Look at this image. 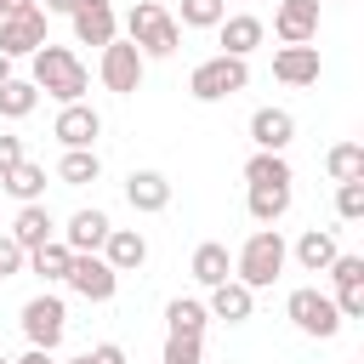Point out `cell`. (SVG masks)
<instances>
[{
    "mask_svg": "<svg viewBox=\"0 0 364 364\" xmlns=\"http://www.w3.org/2000/svg\"><path fill=\"white\" fill-rule=\"evenodd\" d=\"M28 63H34V74H28V80H34L46 97H57V102H85L91 74H85V63H80L68 46H51V40H46Z\"/></svg>",
    "mask_w": 364,
    "mask_h": 364,
    "instance_id": "cell-1",
    "label": "cell"
},
{
    "mask_svg": "<svg viewBox=\"0 0 364 364\" xmlns=\"http://www.w3.org/2000/svg\"><path fill=\"white\" fill-rule=\"evenodd\" d=\"M125 34H131V46H136L142 57H171V51L182 46V23H176L159 0H136V6L125 11Z\"/></svg>",
    "mask_w": 364,
    "mask_h": 364,
    "instance_id": "cell-2",
    "label": "cell"
},
{
    "mask_svg": "<svg viewBox=\"0 0 364 364\" xmlns=\"http://www.w3.org/2000/svg\"><path fill=\"white\" fill-rule=\"evenodd\" d=\"M284 262H290V245L279 239V228H256V233L245 239V250H239L233 273H239V284H250V290H267V284L284 273Z\"/></svg>",
    "mask_w": 364,
    "mask_h": 364,
    "instance_id": "cell-3",
    "label": "cell"
},
{
    "mask_svg": "<svg viewBox=\"0 0 364 364\" xmlns=\"http://www.w3.org/2000/svg\"><path fill=\"white\" fill-rule=\"evenodd\" d=\"M245 85H250V63H245V57H228V51L205 57V63L188 74V91H193L199 102H222V97H233V91H245Z\"/></svg>",
    "mask_w": 364,
    "mask_h": 364,
    "instance_id": "cell-4",
    "label": "cell"
},
{
    "mask_svg": "<svg viewBox=\"0 0 364 364\" xmlns=\"http://www.w3.org/2000/svg\"><path fill=\"white\" fill-rule=\"evenodd\" d=\"M284 313H290V324H296L301 336H318V341H330V336L341 330V313H336V296H324L318 284H301V290H290V301H284Z\"/></svg>",
    "mask_w": 364,
    "mask_h": 364,
    "instance_id": "cell-5",
    "label": "cell"
},
{
    "mask_svg": "<svg viewBox=\"0 0 364 364\" xmlns=\"http://www.w3.org/2000/svg\"><path fill=\"white\" fill-rule=\"evenodd\" d=\"M23 336H28V347H57L63 341V330H68V307H63V296H51V290H40V296H28L23 301Z\"/></svg>",
    "mask_w": 364,
    "mask_h": 364,
    "instance_id": "cell-6",
    "label": "cell"
},
{
    "mask_svg": "<svg viewBox=\"0 0 364 364\" xmlns=\"http://www.w3.org/2000/svg\"><path fill=\"white\" fill-rule=\"evenodd\" d=\"M63 284H68L74 296H85V301H114V290H119V273H114V267H108L97 250H74V262H68Z\"/></svg>",
    "mask_w": 364,
    "mask_h": 364,
    "instance_id": "cell-7",
    "label": "cell"
},
{
    "mask_svg": "<svg viewBox=\"0 0 364 364\" xmlns=\"http://www.w3.org/2000/svg\"><path fill=\"white\" fill-rule=\"evenodd\" d=\"M142 68H148V57H142L131 40H119V34H114V40L102 46V63H97V74H102V85H108V91L131 97V91L142 85Z\"/></svg>",
    "mask_w": 364,
    "mask_h": 364,
    "instance_id": "cell-8",
    "label": "cell"
},
{
    "mask_svg": "<svg viewBox=\"0 0 364 364\" xmlns=\"http://www.w3.org/2000/svg\"><path fill=\"white\" fill-rule=\"evenodd\" d=\"M46 46V11H17V17H0V51L17 63V57H34Z\"/></svg>",
    "mask_w": 364,
    "mask_h": 364,
    "instance_id": "cell-9",
    "label": "cell"
},
{
    "mask_svg": "<svg viewBox=\"0 0 364 364\" xmlns=\"http://www.w3.org/2000/svg\"><path fill=\"white\" fill-rule=\"evenodd\" d=\"M51 136H57L63 148H91V142L102 136V114H97L91 102H63V114H57Z\"/></svg>",
    "mask_w": 364,
    "mask_h": 364,
    "instance_id": "cell-10",
    "label": "cell"
},
{
    "mask_svg": "<svg viewBox=\"0 0 364 364\" xmlns=\"http://www.w3.org/2000/svg\"><path fill=\"white\" fill-rule=\"evenodd\" d=\"M68 23H74V40H80V46H108V40L119 34V17H114L108 0H80V6L68 11Z\"/></svg>",
    "mask_w": 364,
    "mask_h": 364,
    "instance_id": "cell-11",
    "label": "cell"
},
{
    "mask_svg": "<svg viewBox=\"0 0 364 364\" xmlns=\"http://www.w3.org/2000/svg\"><path fill=\"white\" fill-rule=\"evenodd\" d=\"M318 6H324V0H279L273 34H279L284 46H307V40L318 34Z\"/></svg>",
    "mask_w": 364,
    "mask_h": 364,
    "instance_id": "cell-12",
    "label": "cell"
},
{
    "mask_svg": "<svg viewBox=\"0 0 364 364\" xmlns=\"http://www.w3.org/2000/svg\"><path fill=\"white\" fill-rule=\"evenodd\" d=\"M324 63H318V46H279L273 51V80L279 85H318Z\"/></svg>",
    "mask_w": 364,
    "mask_h": 364,
    "instance_id": "cell-13",
    "label": "cell"
},
{
    "mask_svg": "<svg viewBox=\"0 0 364 364\" xmlns=\"http://www.w3.org/2000/svg\"><path fill=\"white\" fill-rule=\"evenodd\" d=\"M250 142L267 148V154H284V148L296 142V119H290V108H256V114H250Z\"/></svg>",
    "mask_w": 364,
    "mask_h": 364,
    "instance_id": "cell-14",
    "label": "cell"
},
{
    "mask_svg": "<svg viewBox=\"0 0 364 364\" xmlns=\"http://www.w3.org/2000/svg\"><path fill=\"white\" fill-rule=\"evenodd\" d=\"M250 307H256V290H250V284H239V279L210 284V301H205V313H210V318H222V324H245V318H250Z\"/></svg>",
    "mask_w": 364,
    "mask_h": 364,
    "instance_id": "cell-15",
    "label": "cell"
},
{
    "mask_svg": "<svg viewBox=\"0 0 364 364\" xmlns=\"http://www.w3.org/2000/svg\"><path fill=\"white\" fill-rule=\"evenodd\" d=\"M262 34H267V23H262V17H250V11H233V17H222V23H216V40H222V51H228V57H250V51L262 46Z\"/></svg>",
    "mask_w": 364,
    "mask_h": 364,
    "instance_id": "cell-16",
    "label": "cell"
},
{
    "mask_svg": "<svg viewBox=\"0 0 364 364\" xmlns=\"http://www.w3.org/2000/svg\"><path fill=\"white\" fill-rule=\"evenodd\" d=\"M125 199H131V210L154 216V210L171 205V176H159V171H131V176H125Z\"/></svg>",
    "mask_w": 364,
    "mask_h": 364,
    "instance_id": "cell-17",
    "label": "cell"
},
{
    "mask_svg": "<svg viewBox=\"0 0 364 364\" xmlns=\"http://www.w3.org/2000/svg\"><path fill=\"white\" fill-rule=\"evenodd\" d=\"M102 262H108L114 273H131V267L148 262V239H142L136 228H108V239H102Z\"/></svg>",
    "mask_w": 364,
    "mask_h": 364,
    "instance_id": "cell-18",
    "label": "cell"
},
{
    "mask_svg": "<svg viewBox=\"0 0 364 364\" xmlns=\"http://www.w3.org/2000/svg\"><path fill=\"white\" fill-rule=\"evenodd\" d=\"M108 228H114V222H108L102 210H74L68 228H63V245H68V250H102Z\"/></svg>",
    "mask_w": 364,
    "mask_h": 364,
    "instance_id": "cell-19",
    "label": "cell"
},
{
    "mask_svg": "<svg viewBox=\"0 0 364 364\" xmlns=\"http://www.w3.org/2000/svg\"><path fill=\"white\" fill-rule=\"evenodd\" d=\"M11 239L23 245V250H34V245H46V239H57V222H51V210L34 199V205H23L17 210V222H11Z\"/></svg>",
    "mask_w": 364,
    "mask_h": 364,
    "instance_id": "cell-20",
    "label": "cell"
},
{
    "mask_svg": "<svg viewBox=\"0 0 364 364\" xmlns=\"http://www.w3.org/2000/svg\"><path fill=\"white\" fill-rule=\"evenodd\" d=\"M336 256H341V245H336V233H330V228H307V233L296 239V262H301L307 273H324Z\"/></svg>",
    "mask_w": 364,
    "mask_h": 364,
    "instance_id": "cell-21",
    "label": "cell"
},
{
    "mask_svg": "<svg viewBox=\"0 0 364 364\" xmlns=\"http://www.w3.org/2000/svg\"><path fill=\"white\" fill-rule=\"evenodd\" d=\"M245 182H250V188H290V159L256 148V154L245 159Z\"/></svg>",
    "mask_w": 364,
    "mask_h": 364,
    "instance_id": "cell-22",
    "label": "cell"
},
{
    "mask_svg": "<svg viewBox=\"0 0 364 364\" xmlns=\"http://www.w3.org/2000/svg\"><path fill=\"white\" fill-rule=\"evenodd\" d=\"M0 188H6L17 205H34V199L46 193V165H34V159H17V165L0 176Z\"/></svg>",
    "mask_w": 364,
    "mask_h": 364,
    "instance_id": "cell-23",
    "label": "cell"
},
{
    "mask_svg": "<svg viewBox=\"0 0 364 364\" xmlns=\"http://www.w3.org/2000/svg\"><path fill=\"white\" fill-rule=\"evenodd\" d=\"M193 279L210 290V284H222V279H233V256H228V245H216V239H205L199 250H193Z\"/></svg>",
    "mask_w": 364,
    "mask_h": 364,
    "instance_id": "cell-24",
    "label": "cell"
},
{
    "mask_svg": "<svg viewBox=\"0 0 364 364\" xmlns=\"http://www.w3.org/2000/svg\"><path fill=\"white\" fill-rule=\"evenodd\" d=\"M68 262H74V250H68L63 239H46V245H34V250H28V273H40L46 284H57V279L68 273Z\"/></svg>",
    "mask_w": 364,
    "mask_h": 364,
    "instance_id": "cell-25",
    "label": "cell"
},
{
    "mask_svg": "<svg viewBox=\"0 0 364 364\" xmlns=\"http://www.w3.org/2000/svg\"><path fill=\"white\" fill-rule=\"evenodd\" d=\"M57 176H63L68 188H85V182H97V176H102V159H97V148H68V154L57 159Z\"/></svg>",
    "mask_w": 364,
    "mask_h": 364,
    "instance_id": "cell-26",
    "label": "cell"
},
{
    "mask_svg": "<svg viewBox=\"0 0 364 364\" xmlns=\"http://www.w3.org/2000/svg\"><path fill=\"white\" fill-rule=\"evenodd\" d=\"M34 102H40V85H34V80H17V74L0 80V114H6V119H28Z\"/></svg>",
    "mask_w": 364,
    "mask_h": 364,
    "instance_id": "cell-27",
    "label": "cell"
},
{
    "mask_svg": "<svg viewBox=\"0 0 364 364\" xmlns=\"http://www.w3.org/2000/svg\"><path fill=\"white\" fill-rule=\"evenodd\" d=\"M165 324H171L176 336H205L210 313H205V301H193V296H176V301L165 307Z\"/></svg>",
    "mask_w": 364,
    "mask_h": 364,
    "instance_id": "cell-28",
    "label": "cell"
},
{
    "mask_svg": "<svg viewBox=\"0 0 364 364\" xmlns=\"http://www.w3.org/2000/svg\"><path fill=\"white\" fill-rule=\"evenodd\" d=\"M324 171H330L336 182H358V176H364V148H358V142H336V148L324 154Z\"/></svg>",
    "mask_w": 364,
    "mask_h": 364,
    "instance_id": "cell-29",
    "label": "cell"
},
{
    "mask_svg": "<svg viewBox=\"0 0 364 364\" xmlns=\"http://www.w3.org/2000/svg\"><path fill=\"white\" fill-rule=\"evenodd\" d=\"M245 205H250V216H256L262 228H273V222L290 210V188H250V199H245Z\"/></svg>",
    "mask_w": 364,
    "mask_h": 364,
    "instance_id": "cell-30",
    "label": "cell"
},
{
    "mask_svg": "<svg viewBox=\"0 0 364 364\" xmlns=\"http://www.w3.org/2000/svg\"><path fill=\"white\" fill-rule=\"evenodd\" d=\"M228 17L222 0H182V28H216Z\"/></svg>",
    "mask_w": 364,
    "mask_h": 364,
    "instance_id": "cell-31",
    "label": "cell"
},
{
    "mask_svg": "<svg viewBox=\"0 0 364 364\" xmlns=\"http://www.w3.org/2000/svg\"><path fill=\"white\" fill-rule=\"evenodd\" d=\"M159 364H205V347H199V336H165V353H159Z\"/></svg>",
    "mask_w": 364,
    "mask_h": 364,
    "instance_id": "cell-32",
    "label": "cell"
},
{
    "mask_svg": "<svg viewBox=\"0 0 364 364\" xmlns=\"http://www.w3.org/2000/svg\"><path fill=\"white\" fill-rule=\"evenodd\" d=\"M336 216L341 222H364V176L358 182H336Z\"/></svg>",
    "mask_w": 364,
    "mask_h": 364,
    "instance_id": "cell-33",
    "label": "cell"
},
{
    "mask_svg": "<svg viewBox=\"0 0 364 364\" xmlns=\"http://www.w3.org/2000/svg\"><path fill=\"white\" fill-rule=\"evenodd\" d=\"M324 273L336 279V290H347V284H364V256H347V250H341V256H336Z\"/></svg>",
    "mask_w": 364,
    "mask_h": 364,
    "instance_id": "cell-34",
    "label": "cell"
},
{
    "mask_svg": "<svg viewBox=\"0 0 364 364\" xmlns=\"http://www.w3.org/2000/svg\"><path fill=\"white\" fill-rule=\"evenodd\" d=\"M28 267V250L11 239V233H0V279H11V273H23Z\"/></svg>",
    "mask_w": 364,
    "mask_h": 364,
    "instance_id": "cell-35",
    "label": "cell"
},
{
    "mask_svg": "<svg viewBox=\"0 0 364 364\" xmlns=\"http://www.w3.org/2000/svg\"><path fill=\"white\" fill-rule=\"evenodd\" d=\"M85 358H91V364H131V358H125V347H119V341H102V347H91V353H85Z\"/></svg>",
    "mask_w": 364,
    "mask_h": 364,
    "instance_id": "cell-36",
    "label": "cell"
},
{
    "mask_svg": "<svg viewBox=\"0 0 364 364\" xmlns=\"http://www.w3.org/2000/svg\"><path fill=\"white\" fill-rule=\"evenodd\" d=\"M17 159H23V136H0V176H6Z\"/></svg>",
    "mask_w": 364,
    "mask_h": 364,
    "instance_id": "cell-37",
    "label": "cell"
},
{
    "mask_svg": "<svg viewBox=\"0 0 364 364\" xmlns=\"http://www.w3.org/2000/svg\"><path fill=\"white\" fill-rule=\"evenodd\" d=\"M40 0H0V17H17V11H34Z\"/></svg>",
    "mask_w": 364,
    "mask_h": 364,
    "instance_id": "cell-38",
    "label": "cell"
},
{
    "mask_svg": "<svg viewBox=\"0 0 364 364\" xmlns=\"http://www.w3.org/2000/svg\"><path fill=\"white\" fill-rule=\"evenodd\" d=\"M11 364H51V353H46V347H28V353H23V358H11Z\"/></svg>",
    "mask_w": 364,
    "mask_h": 364,
    "instance_id": "cell-39",
    "label": "cell"
},
{
    "mask_svg": "<svg viewBox=\"0 0 364 364\" xmlns=\"http://www.w3.org/2000/svg\"><path fill=\"white\" fill-rule=\"evenodd\" d=\"M74 6H80V0H46V6H40V11H46V17H51V11H63V17H68V11H74Z\"/></svg>",
    "mask_w": 364,
    "mask_h": 364,
    "instance_id": "cell-40",
    "label": "cell"
},
{
    "mask_svg": "<svg viewBox=\"0 0 364 364\" xmlns=\"http://www.w3.org/2000/svg\"><path fill=\"white\" fill-rule=\"evenodd\" d=\"M0 80H11V57L6 51H0Z\"/></svg>",
    "mask_w": 364,
    "mask_h": 364,
    "instance_id": "cell-41",
    "label": "cell"
},
{
    "mask_svg": "<svg viewBox=\"0 0 364 364\" xmlns=\"http://www.w3.org/2000/svg\"><path fill=\"white\" fill-rule=\"evenodd\" d=\"M68 364H91V358H85V353H80V358H68Z\"/></svg>",
    "mask_w": 364,
    "mask_h": 364,
    "instance_id": "cell-42",
    "label": "cell"
},
{
    "mask_svg": "<svg viewBox=\"0 0 364 364\" xmlns=\"http://www.w3.org/2000/svg\"><path fill=\"white\" fill-rule=\"evenodd\" d=\"M0 364H11V358H6V353H0Z\"/></svg>",
    "mask_w": 364,
    "mask_h": 364,
    "instance_id": "cell-43",
    "label": "cell"
},
{
    "mask_svg": "<svg viewBox=\"0 0 364 364\" xmlns=\"http://www.w3.org/2000/svg\"><path fill=\"white\" fill-rule=\"evenodd\" d=\"M222 6H228V0H222Z\"/></svg>",
    "mask_w": 364,
    "mask_h": 364,
    "instance_id": "cell-44",
    "label": "cell"
}]
</instances>
